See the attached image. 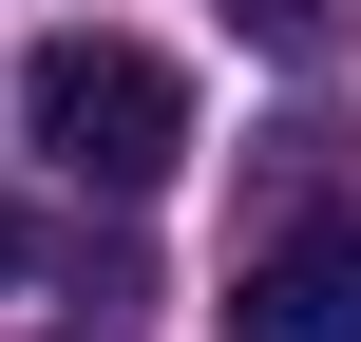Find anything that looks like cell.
Wrapping results in <instances>:
<instances>
[{
    "label": "cell",
    "mask_w": 361,
    "mask_h": 342,
    "mask_svg": "<svg viewBox=\"0 0 361 342\" xmlns=\"http://www.w3.org/2000/svg\"><path fill=\"white\" fill-rule=\"evenodd\" d=\"M19 133H38V171H76V190H171V171H190V76H171L152 38H38V57H19Z\"/></svg>",
    "instance_id": "1"
},
{
    "label": "cell",
    "mask_w": 361,
    "mask_h": 342,
    "mask_svg": "<svg viewBox=\"0 0 361 342\" xmlns=\"http://www.w3.org/2000/svg\"><path fill=\"white\" fill-rule=\"evenodd\" d=\"M228 342H361V228H286V248H247Z\"/></svg>",
    "instance_id": "2"
},
{
    "label": "cell",
    "mask_w": 361,
    "mask_h": 342,
    "mask_svg": "<svg viewBox=\"0 0 361 342\" xmlns=\"http://www.w3.org/2000/svg\"><path fill=\"white\" fill-rule=\"evenodd\" d=\"M247 57H343V0H209Z\"/></svg>",
    "instance_id": "3"
},
{
    "label": "cell",
    "mask_w": 361,
    "mask_h": 342,
    "mask_svg": "<svg viewBox=\"0 0 361 342\" xmlns=\"http://www.w3.org/2000/svg\"><path fill=\"white\" fill-rule=\"evenodd\" d=\"M19 267H38V248H19V209H0V286H19Z\"/></svg>",
    "instance_id": "4"
}]
</instances>
